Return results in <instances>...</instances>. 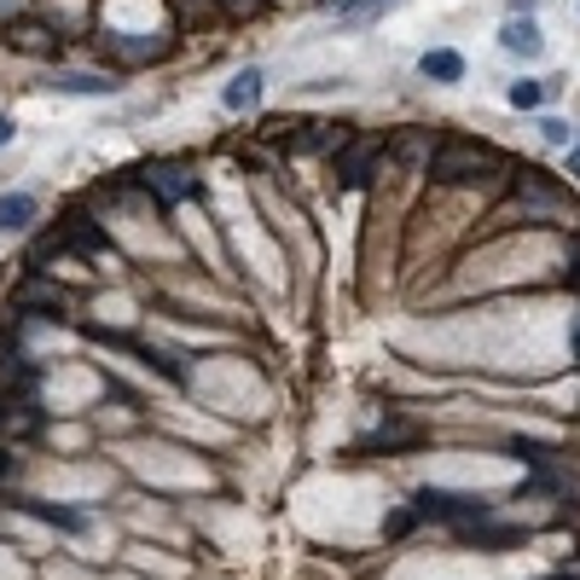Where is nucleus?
<instances>
[{
  "label": "nucleus",
  "mask_w": 580,
  "mask_h": 580,
  "mask_svg": "<svg viewBox=\"0 0 580 580\" xmlns=\"http://www.w3.org/2000/svg\"><path fill=\"white\" fill-rule=\"evenodd\" d=\"M41 88L70 93V99H111V93H122V82H116V75H105V70H53Z\"/></svg>",
  "instance_id": "11"
},
{
  "label": "nucleus",
  "mask_w": 580,
  "mask_h": 580,
  "mask_svg": "<svg viewBox=\"0 0 580 580\" xmlns=\"http://www.w3.org/2000/svg\"><path fill=\"white\" fill-rule=\"evenodd\" d=\"M395 7V0H319V12H332L337 23H372V18H384Z\"/></svg>",
  "instance_id": "14"
},
{
  "label": "nucleus",
  "mask_w": 580,
  "mask_h": 580,
  "mask_svg": "<svg viewBox=\"0 0 580 580\" xmlns=\"http://www.w3.org/2000/svg\"><path fill=\"white\" fill-rule=\"evenodd\" d=\"M569 291H580V244H574V256H569Z\"/></svg>",
  "instance_id": "22"
},
{
  "label": "nucleus",
  "mask_w": 580,
  "mask_h": 580,
  "mask_svg": "<svg viewBox=\"0 0 580 580\" xmlns=\"http://www.w3.org/2000/svg\"><path fill=\"white\" fill-rule=\"evenodd\" d=\"M511 215H522L528 226H580V204L569 197V186H558L546 169H511V204L499 210V226H506Z\"/></svg>",
  "instance_id": "1"
},
{
  "label": "nucleus",
  "mask_w": 580,
  "mask_h": 580,
  "mask_svg": "<svg viewBox=\"0 0 580 580\" xmlns=\"http://www.w3.org/2000/svg\"><path fill=\"white\" fill-rule=\"evenodd\" d=\"M413 522H418V511H395V517H389V535L400 540V535H407V528H413Z\"/></svg>",
  "instance_id": "20"
},
{
  "label": "nucleus",
  "mask_w": 580,
  "mask_h": 580,
  "mask_svg": "<svg viewBox=\"0 0 580 580\" xmlns=\"http://www.w3.org/2000/svg\"><path fill=\"white\" fill-rule=\"evenodd\" d=\"M540 7V0H511V12H535Z\"/></svg>",
  "instance_id": "24"
},
{
  "label": "nucleus",
  "mask_w": 580,
  "mask_h": 580,
  "mask_svg": "<svg viewBox=\"0 0 580 580\" xmlns=\"http://www.w3.org/2000/svg\"><path fill=\"white\" fill-rule=\"evenodd\" d=\"M540 140H546V145H563V151H569V145H574V129H569L563 116H540Z\"/></svg>",
  "instance_id": "18"
},
{
  "label": "nucleus",
  "mask_w": 580,
  "mask_h": 580,
  "mask_svg": "<svg viewBox=\"0 0 580 580\" xmlns=\"http://www.w3.org/2000/svg\"><path fill=\"white\" fill-rule=\"evenodd\" d=\"M465 70H470V64H465L459 47H430V53H418V75H424L430 88H459Z\"/></svg>",
  "instance_id": "12"
},
{
  "label": "nucleus",
  "mask_w": 580,
  "mask_h": 580,
  "mask_svg": "<svg viewBox=\"0 0 580 580\" xmlns=\"http://www.w3.org/2000/svg\"><path fill=\"white\" fill-rule=\"evenodd\" d=\"M511 99V111H540L546 105V82H535V75H517V82L506 88Z\"/></svg>",
  "instance_id": "16"
},
{
  "label": "nucleus",
  "mask_w": 580,
  "mask_h": 580,
  "mask_svg": "<svg viewBox=\"0 0 580 580\" xmlns=\"http://www.w3.org/2000/svg\"><path fill=\"white\" fill-rule=\"evenodd\" d=\"M499 53H511V59H522V64L546 59V30H540V18H535V12H511L506 23H499Z\"/></svg>",
  "instance_id": "7"
},
{
  "label": "nucleus",
  "mask_w": 580,
  "mask_h": 580,
  "mask_svg": "<svg viewBox=\"0 0 580 580\" xmlns=\"http://www.w3.org/2000/svg\"><path fill=\"white\" fill-rule=\"evenodd\" d=\"M35 215H41L35 192H0V233H30Z\"/></svg>",
  "instance_id": "13"
},
{
  "label": "nucleus",
  "mask_w": 580,
  "mask_h": 580,
  "mask_svg": "<svg viewBox=\"0 0 580 580\" xmlns=\"http://www.w3.org/2000/svg\"><path fill=\"white\" fill-rule=\"evenodd\" d=\"M569 174L580 181V134H574V145H569Z\"/></svg>",
  "instance_id": "23"
},
{
  "label": "nucleus",
  "mask_w": 580,
  "mask_h": 580,
  "mask_svg": "<svg viewBox=\"0 0 580 580\" xmlns=\"http://www.w3.org/2000/svg\"><path fill=\"white\" fill-rule=\"evenodd\" d=\"M493 169H499V157L482 140H441L424 174H430L436 186H476V181H488Z\"/></svg>",
  "instance_id": "2"
},
{
  "label": "nucleus",
  "mask_w": 580,
  "mask_h": 580,
  "mask_svg": "<svg viewBox=\"0 0 580 580\" xmlns=\"http://www.w3.org/2000/svg\"><path fill=\"white\" fill-rule=\"evenodd\" d=\"M70 308V296L53 285V279H41V267L23 279L18 291H12V314H23V319H35V314H47V319H59Z\"/></svg>",
  "instance_id": "9"
},
{
  "label": "nucleus",
  "mask_w": 580,
  "mask_h": 580,
  "mask_svg": "<svg viewBox=\"0 0 580 580\" xmlns=\"http://www.w3.org/2000/svg\"><path fill=\"white\" fill-rule=\"evenodd\" d=\"M413 511H418L424 522H452V528L493 517V511L482 506V499H465V493H447V488H424V493L413 499Z\"/></svg>",
  "instance_id": "5"
},
{
  "label": "nucleus",
  "mask_w": 580,
  "mask_h": 580,
  "mask_svg": "<svg viewBox=\"0 0 580 580\" xmlns=\"http://www.w3.org/2000/svg\"><path fill=\"white\" fill-rule=\"evenodd\" d=\"M574 360H580V325H574Z\"/></svg>",
  "instance_id": "25"
},
{
  "label": "nucleus",
  "mask_w": 580,
  "mask_h": 580,
  "mask_svg": "<svg viewBox=\"0 0 580 580\" xmlns=\"http://www.w3.org/2000/svg\"><path fill=\"white\" fill-rule=\"evenodd\" d=\"M59 233H64V244L88 250V256H99V250H105V226H93L88 215H70V221L59 226Z\"/></svg>",
  "instance_id": "15"
},
{
  "label": "nucleus",
  "mask_w": 580,
  "mask_h": 580,
  "mask_svg": "<svg viewBox=\"0 0 580 580\" xmlns=\"http://www.w3.org/2000/svg\"><path fill=\"white\" fill-rule=\"evenodd\" d=\"M12 134H18V129H12V116H7V111H0V151H7V145H12Z\"/></svg>",
  "instance_id": "21"
},
{
  "label": "nucleus",
  "mask_w": 580,
  "mask_h": 580,
  "mask_svg": "<svg viewBox=\"0 0 580 580\" xmlns=\"http://www.w3.org/2000/svg\"><path fill=\"white\" fill-rule=\"evenodd\" d=\"M279 145L291 151V157H332V151L343 145V122H285Z\"/></svg>",
  "instance_id": "8"
},
{
  "label": "nucleus",
  "mask_w": 580,
  "mask_h": 580,
  "mask_svg": "<svg viewBox=\"0 0 580 580\" xmlns=\"http://www.w3.org/2000/svg\"><path fill=\"white\" fill-rule=\"evenodd\" d=\"M384 163H389L384 134H343V145L332 151V181L337 192H366Z\"/></svg>",
  "instance_id": "3"
},
{
  "label": "nucleus",
  "mask_w": 580,
  "mask_h": 580,
  "mask_svg": "<svg viewBox=\"0 0 580 580\" xmlns=\"http://www.w3.org/2000/svg\"><path fill=\"white\" fill-rule=\"evenodd\" d=\"M436 145H441V134H436V129H424V122H407V129H395V134L384 140L389 163H400L407 174H424V169H430Z\"/></svg>",
  "instance_id": "6"
},
{
  "label": "nucleus",
  "mask_w": 580,
  "mask_h": 580,
  "mask_svg": "<svg viewBox=\"0 0 580 580\" xmlns=\"http://www.w3.org/2000/svg\"><path fill=\"white\" fill-rule=\"evenodd\" d=\"M262 93H267V70L262 64H244L226 75V88H221V111H233V116H256L262 111Z\"/></svg>",
  "instance_id": "10"
},
{
  "label": "nucleus",
  "mask_w": 580,
  "mask_h": 580,
  "mask_svg": "<svg viewBox=\"0 0 580 580\" xmlns=\"http://www.w3.org/2000/svg\"><path fill=\"white\" fill-rule=\"evenodd\" d=\"M221 7L233 12V18H256V12L267 7V0H221Z\"/></svg>",
  "instance_id": "19"
},
{
  "label": "nucleus",
  "mask_w": 580,
  "mask_h": 580,
  "mask_svg": "<svg viewBox=\"0 0 580 580\" xmlns=\"http://www.w3.org/2000/svg\"><path fill=\"white\" fill-rule=\"evenodd\" d=\"M0 476H7V452H0Z\"/></svg>",
  "instance_id": "26"
},
{
  "label": "nucleus",
  "mask_w": 580,
  "mask_h": 580,
  "mask_svg": "<svg viewBox=\"0 0 580 580\" xmlns=\"http://www.w3.org/2000/svg\"><path fill=\"white\" fill-rule=\"evenodd\" d=\"M145 192L157 197L163 210H181L186 197H197V169L192 163H181V157H163V163H145Z\"/></svg>",
  "instance_id": "4"
},
{
  "label": "nucleus",
  "mask_w": 580,
  "mask_h": 580,
  "mask_svg": "<svg viewBox=\"0 0 580 580\" xmlns=\"http://www.w3.org/2000/svg\"><path fill=\"white\" fill-rule=\"evenodd\" d=\"M18 47H30V53H59V41L53 35H47V30H35V23H18Z\"/></svg>",
  "instance_id": "17"
}]
</instances>
